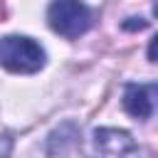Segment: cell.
Listing matches in <instances>:
<instances>
[{"label": "cell", "instance_id": "cell-4", "mask_svg": "<svg viewBox=\"0 0 158 158\" xmlns=\"http://www.w3.org/2000/svg\"><path fill=\"white\" fill-rule=\"evenodd\" d=\"M94 146L101 153L109 156H123V153H133L138 146L133 143L131 133L118 131V128H96L94 131Z\"/></svg>", "mask_w": 158, "mask_h": 158}, {"label": "cell", "instance_id": "cell-3", "mask_svg": "<svg viewBox=\"0 0 158 158\" xmlns=\"http://www.w3.org/2000/svg\"><path fill=\"white\" fill-rule=\"evenodd\" d=\"M123 109L133 118H151L156 111V84H126L123 89Z\"/></svg>", "mask_w": 158, "mask_h": 158}, {"label": "cell", "instance_id": "cell-1", "mask_svg": "<svg viewBox=\"0 0 158 158\" xmlns=\"http://www.w3.org/2000/svg\"><path fill=\"white\" fill-rule=\"evenodd\" d=\"M44 49L40 42L25 35L0 37V67L12 74H35L44 67Z\"/></svg>", "mask_w": 158, "mask_h": 158}, {"label": "cell", "instance_id": "cell-2", "mask_svg": "<svg viewBox=\"0 0 158 158\" xmlns=\"http://www.w3.org/2000/svg\"><path fill=\"white\" fill-rule=\"evenodd\" d=\"M47 22L57 35L74 40L94 25V12L81 0H52L47 7Z\"/></svg>", "mask_w": 158, "mask_h": 158}]
</instances>
